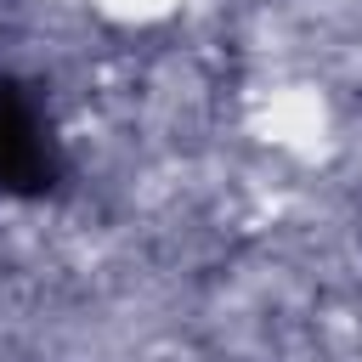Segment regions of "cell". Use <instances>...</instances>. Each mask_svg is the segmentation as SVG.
<instances>
[{
    "label": "cell",
    "instance_id": "6da1fadb",
    "mask_svg": "<svg viewBox=\"0 0 362 362\" xmlns=\"http://www.w3.org/2000/svg\"><path fill=\"white\" fill-rule=\"evenodd\" d=\"M62 181H68V147L45 90L0 68V198L40 204L62 192Z\"/></svg>",
    "mask_w": 362,
    "mask_h": 362
}]
</instances>
